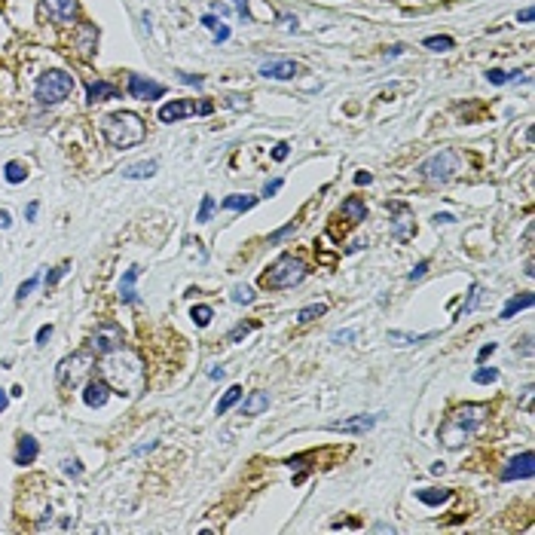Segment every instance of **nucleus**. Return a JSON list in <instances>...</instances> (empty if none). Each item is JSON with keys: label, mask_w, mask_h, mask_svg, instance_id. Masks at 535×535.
Segmentation results:
<instances>
[{"label": "nucleus", "mask_w": 535, "mask_h": 535, "mask_svg": "<svg viewBox=\"0 0 535 535\" xmlns=\"http://www.w3.org/2000/svg\"><path fill=\"white\" fill-rule=\"evenodd\" d=\"M104 382L111 386L113 395L135 398L144 389V367L135 355L116 349V352L104 355Z\"/></svg>", "instance_id": "1"}, {"label": "nucleus", "mask_w": 535, "mask_h": 535, "mask_svg": "<svg viewBox=\"0 0 535 535\" xmlns=\"http://www.w3.org/2000/svg\"><path fill=\"white\" fill-rule=\"evenodd\" d=\"M487 413H489L487 404H462V407H456V410L450 413L447 419L440 422V429H438L440 444L450 447V450H459L468 438H474V431L483 425Z\"/></svg>", "instance_id": "2"}, {"label": "nucleus", "mask_w": 535, "mask_h": 535, "mask_svg": "<svg viewBox=\"0 0 535 535\" xmlns=\"http://www.w3.org/2000/svg\"><path fill=\"white\" fill-rule=\"evenodd\" d=\"M102 132H104V138L111 141L113 147H120V150H129V147L141 144V141H144V135H147V129H144V123H141V116H138V113H129V111L107 113L104 120H102Z\"/></svg>", "instance_id": "3"}, {"label": "nucleus", "mask_w": 535, "mask_h": 535, "mask_svg": "<svg viewBox=\"0 0 535 535\" xmlns=\"http://www.w3.org/2000/svg\"><path fill=\"white\" fill-rule=\"evenodd\" d=\"M306 263L303 260H297L294 254H282L279 260H275L270 270H266L260 275V285L263 288H270V291H279V288H294L300 285V282L306 279Z\"/></svg>", "instance_id": "4"}, {"label": "nucleus", "mask_w": 535, "mask_h": 535, "mask_svg": "<svg viewBox=\"0 0 535 535\" xmlns=\"http://www.w3.org/2000/svg\"><path fill=\"white\" fill-rule=\"evenodd\" d=\"M74 89V77L64 71H46L43 77L37 80V102L40 104H58L71 95Z\"/></svg>", "instance_id": "5"}, {"label": "nucleus", "mask_w": 535, "mask_h": 535, "mask_svg": "<svg viewBox=\"0 0 535 535\" xmlns=\"http://www.w3.org/2000/svg\"><path fill=\"white\" fill-rule=\"evenodd\" d=\"M92 364H95V358H92V352H77V355H68L64 361H58L55 367V382L62 389H74L83 382V376H86L92 370Z\"/></svg>", "instance_id": "6"}, {"label": "nucleus", "mask_w": 535, "mask_h": 535, "mask_svg": "<svg viewBox=\"0 0 535 535\" xmlns=\"http://www.w3.org/2000/svg\"><path fill=\"white\" fill-rule=\"evenodd\" d=\"M422 178L425 181H450L453 174L459 172V156L456 150H440V153L429 156L422 165H419Z\"/></svg>", "instance_id": "7"}, {"label": "nucleus", "mask_w": 535, "mask_h": 535, "mask_svg": "<svg viewBox=\"0 0 535 535\" xmlns=\"http://www.w3.org/2000/svg\"><path fill=\"white\" fill-rule=\"evenodd\" d=\"M116 349H123V328L113 321L98 324V331L92 333V352L98 355H111Z\"/></svg>", "instance_id": "8"}, {"label": "nucleus", "mask_w": 535, "mask_h": 535, "mask_svg": "<svg viewBox=\"0 0 535 535\" xmlns=\"http://www.w3.org/2000/svg\"><path fill=\"white\" fill-rule=\"evenodd\" d=\"M129 95L138 98V102H156V98L165 95V86L156 80L141 77V74H129Z\"/></svg>", "instance_id": "9"}, {"label": "nucleus", "mask_w": 535, "mask_h": 535, "mask_svg": "<svg viewBox=\"0 0 535 535\" xmlns=\"http://www.w3.org/2000/svg\"><path fill=\"white\" fill-rule=\"evenodd\" d=\"M535 474V456L526 450V453H520L517 459H511L505 468H501V480H529Z\"/></svg>", "instance_id": "10"}, {"label": "nucleus", "mask_w": 535, "mask_h": 535, "mask_svg": "<svg viewBox=\"0 0 535 535\" xmlns=\"http://www.w3.org/2000/svg\"><path fill=\"white\" fill-rule=\"evenodd\" d=\"M389 208L398 214L395 221H391V236H395L398 242H407V239L413 236V230H416V221L410 217V208H407V205H401V202L389 205Z\"/></svg>", "instance_id": "11"}, {"label": "nucleus", "mask_w": 535, "mask_h": 535, "mask_svg": "<svg viewBox=\"0 0 535 535\" xmlns=\"http://www.w3.org/2000/svg\"><path fill=\"white\" fill-rule=\"evenodd\" d=\"M297 62H291V58H272V62H263L260 64V74L270 80H291L297 77Z\"/></svg>", "instance_id": "12"}, {"label": "nucleus", "mask_w": 535, "mask_h": 535, "mask_svg": "<svg viewBox=\"0 0 535 535\" xmlns=\"http://www.w3.org/2000/svg\"><path fill=\"white\" fill-rule=\"evenodd\" d=\"M43 10L49 13V19L58 25H68L77 15V0H43Z\"/></svg>", "instance_id": "13"}, {"label": "nucleus", "mask_w": 535, "mask_h": 535, "mask_svg": "<svg viewBox=\"0 0 535 535\" xmlns=\"http://www.w3.org/2000/svg\"><path fill=\"white\" fill-rule=\"evenodd\" d=\"M376 422H380V416H352V419L331 422V431H342V434H367Z\"/></svg>", "instance_id": "14"}, {"label": "nucleus", "mask_w": 535, "mask_h": 535, "mask_svg": "<svg viewBox=\"0 0 535 535\" xmlns=\"http://www.w3.org/2000/svg\"><path fill=\"white\" fill-rule=\"evenodd\" d=\"M74 49L80 53V58H92L98 49V28L95 25H83V28L77 31V37H74Z\"/></svg>", "instance_id": "15"}, {"label": "nucleus", "mask_w": 535, "mask_h": 535, "mask_svg": "<svg viewBox=\"0 0 535 535\" xmlns=\"http://www.w3.org/2000/svg\"><path fill=\"white\" fill-rule=\"evenodd\" d=\"M196 111H199L196 102H169V104L160 107V120L162 123H178V120H183V116H190Z\"/></svg>", "instance_id": "16"}, {"label": "nucleus", "mask_w": 535, "mask_h": 535, "mask_svg": "<svg viewBox=\"0 0 535 535\" xmlns=\"http://www.w3.org/2000/svg\"><path fill=\"white\" fill-rule=\"evenodd\" d=\"M111 395H113L111 386H107L104 380H95V382H89V386H86V391H83V401H86V407L95 410V407H104Z\"/></svg>", "instance_id": "17"}, {"label": "nucleus", "mask_w": 535, "mask_h": 535, "mask_svg": "<svg viewBox=\"0 0 535 535\" xmlns=\"http://www.w3.org/2000/svg\"><path fill=\"white\" fill-rule=\"evenodd\" d=\"M111 98H120V89H116L113 83L98 80V83H89V86H86V102H89V104L111 102Z\"/></svg>", "instance_id": "18"}, {"label": "nucleus", "mask_w": 535, "mask_h": 535, "mask_svg": "<svg viewBox=\"0 0 535 535\" xmlns=\"http://www.w3.org/2000/svg\"><path fill=\"white\" fill-rule=\"evenodd\" d=\"M40 453V447H37V440L31 438V434H22L19 438V447H15V465H31L37 459Z\"/></svg>", "instance_id": "19"}, {"label": "nucleus", "mask_w": 535, "mask_h": 535, "mask_svg": "<svg viewBox=\"0 0 535 535\" xmlns=\"http://www.w3.org/2000/svg\"><path fill=\"white\" fill-rule=\"evenodd\" d=\"M138 266H129L123 272V282H120V300L123 303H138V291H135V279H138Z\"/></svg>", "instance_id": "20"}, {"label": "nucleus", "mask_w": 535, "mask_h": 535, "mask_svg": "<svg viewBox=\"0 0 535 535\" xmlns=\"http://www.w3.org/2000/svg\"><path fill=\"white\" fill-rule=\"evenodd\" d=\"M263 410H270V391H251L242 404V413L245 416H260Z\"/></svg>", "instance_id": "21"}, {"label": "nucleus", "mask_w": 535, "mask_h": 535, "mask_svg": "<svg viewBox=\"0 0 535 535\" xmlns=\"http://www.w3.org/2000/svg\"><path fill=\"white\" fill-rule=\"evenodd\" d=\"M340 214L346 217L349 223H361V221H367V205H364V202H361V199H358V196H349L346 202H342Z\"/></svg>", "instance_id": "22"}, {"label": "nucleus", "mask_w": 535, "mask_h": 535, "mask_svg": "<svg viewBox=\"0 0 535 535\" xmlns=\"http://www.w3.org/2000/svg\"><path fill=\"white\" fill-rule=\"evenodd\" d=\"M156 169H160V162H156V160L135 162V165H129V169H123V178H129V181H144V178H153Z\"/></svg>", "instance_id": "23"}, {"label": "nucleus", "mask_w": 535, "mask_h": 535, "mask_svg": "<svg viewBox=\"0 0 535 535\" xmlns=\"http://www.w3.org/2000/svg\"><path fill=\"white\" fill-rule=\"evenodd\" d=\"M532 306V294H520V297H511L505 306H501V312H499V319L501 321H508V319H514L517 312H523V309H529Z\"/></svg>", "instance_id": "24"}, {"label": "nucleus", "mask_w": 535, "mask_h": 535, "mask_svg": "<svg viewBox=\"0 0 535 535\" xmlns=\"http://www.w3.org/2000/svg\"><path fill=\"white\" fill-rule=\"evenodd\" d=\"M416 499L429 508H438V505H444V501L453 499V492L450 489H416Z\"/></svg>", "instance_id": "25"}, {"label": "nucleus", "mask_w": 535, "mask_h": 535, "mask_svg": "<svg viewBox=\"0 0 535 535\" xmlns=\"http://www.w3.org/2000/svg\"><path fill=\"white\" fill-rule=\"evenodd\" d=\"M227 211H248V208H254L257 205V196H242V193H232V196H227L221 202Z\"/></svg>", "instance_id": "26"}, {"label": "nucleus", "mask_w": 535, "mask_h": 535, "mask_svg": "<svg viewBox=\"0 0 535 535\" xmlns=\"http://www.w3.org/2000/svg\"><path fill=\"white\" fill-rule=\"evenodd\" d=\"M438 333H404V331H391L389 333V340L391 342H398V346H413V342H429V340H434Z\"/></svg>", "instance_id": "27"}, {"label": "nucleus", "mask_w": 535, "mask_h": 535, "mask_svg": "<svg viewBox=\"0 0 535 535\" xmlns=\"http://www.w3.org/2000/svg\"><path fill=\"white\" fill-rule=\"evenodd\" d=\"M242 395H245V391H242V386H230V389H227V395L217 401V416H223L227 410H232V407H236L239 401H242Z\"/></svg>", "instance_id": "28"}, {"label": "nucleus", "mask_w": 535, "mask_h": 535, "mask_svg": "<svg viewBox=\"0 0 535 535\" xmlns=\"http://www.w3.org/2000/svg\"><path fill=\"white\" fill-rule=\"evenodd\" d=\"M324 312H328V306H324V303H309V306H303V309L297 312V321H300V324H309V321L321 319Z\"/></svg>", "instance_id": "29"}, {"label": "nucleus", "mask_w": 535, "mask_h": 535, "mask_svg": "<svg viewBox=\"0 0 535 535\" xmlns=\"http://www.w3.org/2000/svg\"><path fill=\"white\" fill-rule=\"evenodd\" d=\"M4 178L10 181V183H22L25 178H28V169H25V162L13 160V162H6V169H4Z\"/></svg>", "instance_id": "30"}, {"label": "nucleus", "mask_w": 535, "mask_h": 535, "mask_svg": "<svg viewBox=\"0 0 535 535\" xmlns=\"http://www.w3.org/2000/svg\"><path fill=\"white\" fill-rule=\"evenodd\" d=\"M190 319H193L196 328H208L211 319H214V309L211 306H193V309H190Z\"/></svg>", "instance_id": "31"}, {"label": "nucleus", "mask_w": 535, "mask_h": 535, "mask_svg": "<svg viewBox=\"0 0 535 535\" xmlns=\"http://www.w3.org/2000/svg\"><path fill=\"white\" fill-rule=\"evenodd\" d=\"M232 303H239V306L254 303V291H251L248 285H236L232 288Z\"/></svg>", "instance_id": "32"}, {"label": "nucleus", "mask_w": 535, "mask_h": 535, "mask_svg": "<svg viewBox=\"0 0 535 535\" xmlns=\"http://www.w3.org/2000/svg\"><path fill=\"white\" fill-rule=\"evenodd\" d=\"M425 46L431 53H447V49H453V37H425Z\"/></svg>", "instance_id": "33"}, {"label": "nucleus", "mask_w": 535, "mask_h": 535, "mask_svg": "<svg viewBox=\"0 0 535 535\" xmlns=\"http://www.w3.org/2000/svg\"><path fill=\"white\" fill-rule=\"evenodd\" d=\"M214 214V199L211 196H202V205H199V214H196V223H208Z\"/></svg>", "instance_id": "34"}, {"label": "nucleus", "mask_w": 535, "mask_h": 535, "mask_svg": "<svg viewBox=\"0 0 535 535\" xmlns=\"http://www.w3.org/2000/svg\"><path fill=\"white\" fill-rule=\"evenodd\" d=\"M496 380H499L496 367H480V370H474V382H478V386H487V382H496Z\"/></svg>", "instance_id": "35"}, {"label": "nucleus", "mask_w": 535, "mask_h": 535, "mask_svg": "<svg viewBox=\"0 0 535 535\" xmlns=\"http://www.w3.org/2000/svg\"><path fill=\"white\" fill-rule=\"evenodd\" d=\"M478 303H480V285H471V291H468V300H465V306L459 309V315H468Z\"/></svg>", "instance_id": "36"}, {"label": "nucleus", "mask_w": 535, "mask_h": 535, "mask_svg": "<svg viewBox=\"0 0 535 535\" xmlns=\"http://www.w3.org/2000/svg\"><path fill=\"white\" fill-rule=\"evenodd\" d=\"M487 80H489V83H496V86H505V83H511V80H514V74L492 68V71H487Z\"/></svg>", "instance_id": "37"}, {"label": "nucleus", "mask_w": 535, "mask_h": 535, "mask_svg": "<svg viewBox=\"0 0 535 535\" xmlns=\"http://www.w3.org/2000/svg\"><path fill=\"white\" fill-rule=\"evenodd\" d=\"M34 288H37V279H28V282H22V285H19V291H15V303H22V300L28 297V294H31V291H34Z\"/></svg>", "instance_id": "38"}, {"label": "nucleus", "mask_w": 535, "mask_h": 535, "mask_svg": "<svg viewBox=\"0 0 535 535\" xmlns=\"http://www.w3.org/2000/svg\"><path fill=\"white\" fill-rule=\"evenodd\" d=\"M294 230H297V223H294V221H291V223H288V227H282V230H275V232H272V236H270V245H275V242H282V239H285V236H291V232H294Z\"/></svg>", "instance_id": "39"}, {"label": "nucleus", "mask_w": 535, "mask_h": 535, "mask_svg": "<svg viewBox=\"0 0 535 535\" xmlns=\"http://www.w3.org/2000/svg\"><path fill=\"white\" fill-rule=\"evenodd\" d=\"M254 328H257V324H239V328H232V331H230V342L242 340V337H245V333H251Z\"/></svg>", "instance_id": "40"}, {"label": "nucleus", "mask_w": 535, "mask_h": 535, "mask_svg": "<svg viewBox=\"0 0 535 535\" xmlns=\"http://www.w3.org/2000/svg\"><path fill=\"white\" fill-rule=\"evenodd\" d=\"M288 153H291V144H285V141H282V144H275V150H272V160H275V162H285Z\"/></svg>", "instance_id": "41"}, {"label": "nucleus", "mask_w": 535, "mask_h": 535, "mask_svg": "<svg viewBox=\"0 0 535 535\" xmlns=\"http://www.w3.org/2000/svg\"><path fill=\"white\" fill-rule=\"evenodd\" d=\"M425 272H429V260H419V263H416V266H413V272H410V275H407V279H410V282H419V279H422V275H425Z\"/></svg>", "instance_id": "42"}, {"label": "nucleus", "mask_w": 535, "mask_h": 535, "mask_svg": "<svg viewBox=\"0 0 535 535\" xmlns=\"http://www.w3.org/2000/svg\"><path fill=\"white\" fill-rule=\"evenodd\" d=\"M64 474H74V478H77V474H83V468H80V462L77 459H64Z\"/></svg>", "instance_id": "43"}, {"label": "nucleus", "mask_w": 535, "mask_h": 535, "mask_svg": "<svg viewBox=\"0 0 535 535\" xmlns=\"http://www.w3.org/2000/svg\"><path fill=\"white\" fill-rule=\"evenodd\" d=\"M282 190V178H275V181H266V187H263V196L270 199V196H275Z\"/></svg>", "instance_id": "44"}, {"label": "nucleus", "mask_w": 535, "mask_h": 535, "mask_svg": "<svg viewBox=\"0 0 535 535\" xmlns=\"http://www.w3.org/2000/svg\"><path fill=\"white\" fill-rule=\"evenodd\" d=\"M227 40H230V25H221L214 31V43H227Z\"/></svg>", "instance_id": "45"}, {"label": "nucleus", "mask_w": 535, "mask_h": 535, "mask_svg": "<svg viewBox=\"0 0 535 535\" xmlns=\"http://www.w3.org/2000/svg\"><path fill=\"white\" fill-rule=\"evenodd\" d=\"M333 342H340V346H342V342H349V340H355V331H337V333H333V337H331Z\"/></svg>", "instance_id": "46"}, {"label": "nucleus", "mask_w": 535, "mask_h": 535, "mask_svg": "<svg viewBox=\"0 0 535 535\" xmlns=\"http://www.w3.org/2000/svg\"><path fill=\"white\" fill-rule=\"evenodd\" d=\"M49 337H53V324H43V328L37 331V346H43V342H46Z\"/></svg>", "instance_id": "47"}, {"label": "nucleus", "mask_w": 535, "mask_h": 535, "mask_svg": "<svg viewBox=\"0 0 535 535\" xmlns=\"http://www.w3.org/2000/svg\"><path fill=\"white\" fill-rule=\"evenodd\" d=\"M13 227V214L6 208H0V230H10Z\"/></svg>", "instance_id": "48"}, {"label": "nucleus", "mask_w": 535, "mask_h": 535, "mask_svg": "<svg viewBox=\"0 0 535 535\" xmlns=\"http://www.w3.org/2000/svg\"><path fill=\"white\" fill-rule=\"evenodd\" d=\"M64 272H68V263H64V266H58V270H55L53 275H46V285H55V282H58V279H62V275H64Z\"/></svg>", "instance_id": "49"}, {"label": "nucleus", "mask_w": 535, "mask_h": 535, "mask_svg": "<svg viewBox=\"0 0 535 535\" xmlns=\"http://www.w3.org/2000/svg\"><path fill=\"white\" fill-rule=\"evenodd\" d=\"M236 4V13L242 15V19H251V13H248V0H232Z\"/></svg>", "instance_id": "50"}, {"label": "nucleus", "mask_w": 535, "mask_h": 535, "mask_svg": "<svg viewBox=\"0 0 535 535\" xmlns=\"http://www.w3.org/2000/svg\"><path fill=\"white\" fill-rule=\"evenodd\" d=\"M202 25H205L208 31H217V28H221V22H217L214 15H202Z\"/></svg>", "instance_id": "51"}, {"label": "nucleus", "mask_w": 535, "mask_h": 535, "mask_svg": "<svg viewBox=\"0 0 535 535\" xmlns=\"http://www.w3.org/2000/svg\"><path fill=\"white\" fill-rule=\"evenodd\" d=\"M492 352H496V342H487V346H483L480 352H478V358H480V361H483V358H489Z\"/></svg>", "instance_id": "52"}, {"label": "nucleus", "mask_w": 535, "mask_h": 535, "mask_svg": "<svg viewBox=\"0 0 535 535\" xmlns=\"http://www.w3.org/2000/svg\"><path fill=\"white\" fill-rule=\"evenodd\" d=\"M370 181H373L370 172H358V174H355V183H370Z\"/></svg>", "instance_id": "53"}, {"label": "nucleus", "mask_w": 535, "mask_h": 535, "mask_svg": "<svg viewBox=\"0 0 535 535\" xmlns=\"http://www.w3.org/2000/svg\"><path fill=\"white\" fill-rule=\"evenodd\" d=\"M183 83H190V86H202V77H190V74H181Z\"/></svg>", "instance_id": "54"}, {"label": "nucleus", "mask_w": 535, "mask_h": 535, "mask_svg": "<svg viewBox=\"0 0 535 535\" xmlns=\"http://www.w3.org/2000/svg\"><path fill=\"white\" fill-rule=\"evenodd\" d=\"M434 221L438 223H456V217L453 214H434Z\"/></svg>", "instance_id": "55"}, {"label": "nucleus", "mask_w": 535, "mask_h": 535, "mask_svg": "<svg viewBox=\"0 0 535 535\" xmlns=\"http://www.w3.org/2000/svg\"><path fill=\"white\" fill-rule=\"evenodd\" d=\"M208 376H211V380H223V367H211V370H208Z\"/></svg>", "instance_id": "56"}, {"label": "nucleus", "mask_w": 535, "mask_h": 535, "mask_svg": "<svg viewBox=\"0 0 535 535\" xmlns=\"http://www.w3.org/2000/svg\"><path fill=\"white\" fill-rule=\"evenodd\" d=\"M37 208H40L37 202H31V205H28V211H25V217H28V221H34V217H37Z\"/></svg>", "instance_id": "57"}, {"label": "nucleus", "mask_w": 535, "mask_h": 535, "mask_svg": "<svg viewBox=\"0 0 535 535\" xmlns=\"http://www.w3.org/2000/svg\"><path fill=\"white\" fill-rule=\"evenodd\" d=\"M517 19H520L523 25H526V22H532V10H520V13H517Z\"/></svg>", "instance_id": "58"}, {"label": "nucleus", "mask_w": 535, "mask_h": 535, "mask_svg": "<svg viewBox=\"0 0 535 535\" xmlns=\"http://www.w3.org/2000/svg\"><path fill=\"white\" fill-rule=\"evenodd\" d=\"M6 404H10V395H6V391H4V389H0V413H4V410H6Z\"/></svg>", "instance_id": "59"}, {"label": "nucleus", "mask_w": 535, "mask_h": 535, "mask_svg": "<svg viewBox=\"0 0 535 535\" xmlns=\"http://www.w3.org/2000/svg\"><path fill=\"white\" fill-rule=\"evenodd\" d=\"M282 22H285L288 28H294V31H297V19H291V15H282Z\"/></svg>", "instance_id": "60"}]
</instances>
